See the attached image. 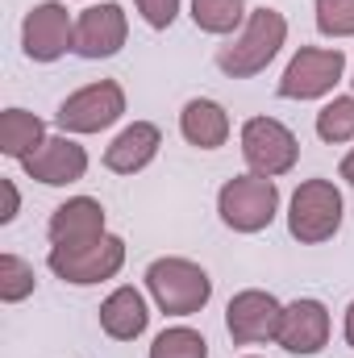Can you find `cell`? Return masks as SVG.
<instances>
[{
    "label": "cell",
    "instance_id": "11",
    "mask_svg": "<svg viewBox=\"0 0 354 358\" xmlns=\"http://www.w3.org/2000/svg\"><path fill=\"white\" fill-rule=\"evenodd\" d=\"M129 38V21L121 4H92L76 21V55L80 59H113Z\"/></svg>",
    "mask_w": 354,
    "mask_h": 358
},
{
    "label": "cell",
    "instance_id": "6",
    "mask_svg": "<svg viewBox=\"0 0 354 358\" xmlns=\"http://www.w3.org/2000/svg\"><path fill=\"white\" fill-rule=\"evenodd\" d=\"M242 159H246L250 176H263V179L288 176L296 167V159H300V142L283 121L250 117L242 125Z\"/></svg>",
    "mask_w": 354,
    "mask_h": 358
},
{
    "label": "cell",
    "instance_id": "25",
    "mask_svg": "<svg viewBox=\"0 0 354 358\" xmlns=\"http://www.w3.org/2000/svg\"><path fill=\"white\" fill-rule=\"evenodd\" d=\"M0 187H4V213H0V225H8V221L17 217V208H21V196H17V183H13V179H4Z\"/></svg>",
    "mask_w": 354,
    "mask_h": 358
},
{
    "label": "cell",
    "instance_id": "23",
    "mask_svg": "<svg viewBox=\"0 0 354 358\" xmlns=\"http://www.w3.org/2000/svg\"><path fill=\"white\" fill-rule=\"evenodd\" d=\"M313 13L325 38H354V0H313Z\"/></svg>",
    "mask_w": 354,
    "mask_h": 358
},
{
    "label": "cell",
    "instance_id": "18",
    "mask_svg": "<svg viewBox=\"0 0 354 358\" xmlns=\"http://www.w3.org/2000/svg\"><path fill=\"white\" fill-rule=\"evenodd\" d=\"M42 142H46L42 117H34V113H25V108H4V113H0V155H4V159L25 163Z\"/></svg>",
    "mask_w": 354,
    "mask_h": 358
},
{
    "label": "cell",
    "instance_id": "9",
    "mask_svg": "<svg viewBox=\"0 0 354 358\" xmlns=\"http://www.w3.org/2000/svg\"><path fill=\"white\" fill-rule=\"evenodd\" d=\"M21 46L34 63H55L76 46V21L67 13V4L59 0H42L25 13L21 21Z\"/></svg>",
    "mask_w": 354,
    "mask_h": 358
},
{
    "label": "cell",
    "instance_id": "29",
    "mask_svg": "<svg viewBox=\"0 0 354 358\" xmlns=\"http://www.w3.org/2000/svg\"><path fill=\"white\" fill-rule=\"evenodd\" d=\"M351 84H354V80H351Z\"/></svg>",
    "mask_w": 354,
    "mask_h": 358
},
{
    "label": "cell",
    "instance_id": "12",
    "mask_svg": "<svg viewBox=\"0 0 354 358\" xmlns=\"http://www.w3.org/2000/svg\"><path fill=\"white\" fill-rule=\"evenodd\" d=\"M275 342L288 355H317V350H325V342H330V313H325V304L321 300H292V304H283Z\"/></svg>",
    "mask_w": 354,
    "mask_h": 358
},
{
    "label": "cell",
    "instance_id": "28",
    "mask_svg": "<svg viewBox=\"0 0 354 358\" xmlns=\"http://www.w3.org/2000/svg\"><path fill=\"white\" fill-rule=\"evenodd\" d=\"M246 358H255V355H246Z\"/></svg>",
    "mask_w": 354,
    "mask_h": 358
},
{
    "label": "cell",
    "instance_id": "21",
    "mask_svg": "<svg viewBox=\"0 0 354 358\" xmlns=\"http://www.w3.org/2000/svg\"><path fill=\"white\" fill-rule=\"evenodd\" d=\"M317 138L321 142H351L354 138V96H334L317 113Z\"/></svg>",
    "mask_w": 354,
    "mask_h": 358
},
{
    "label": "cell",
    "instance_id": "14",
    "mask_svg": "<svg viewBox=\"0 0 354 358\" xmlns=\"http://www.w3.org/2000/svg\"><path fill=\"white\" fill-rule=\"evenodd\" d=\"M50 246H84V242H96L104 238V204L92 200V196H71L67 204H59L50 213Z\"/></svg>",
    "mask_w": 354,
    "mask_h": 358
},
{
    "label": "cell",
    "instance_id": "3",
    "mask_svg": "<svg viewBox=\"0 0 354 358\" xmlns=\"http://www.w3.org/2000/svg\"><path fill=\"white\" fill-rule=\"evenodd\" d=\"M342 229V192L330 179H304L288 204V234L304 246L330 242Z\"/></svg>",
    "mask_w": 354,
    "mask_h": 358
},
{
    "label": "cell",
    "instance_id": "8",
    "mask_svg": "<svg viewBox=\"0 0 354 358\" xmlns=\"http://www.w3.org/2000/svg\"><path fill=\"white\" fill-rule=\"evenodd\" d=\"M121 113H125V88H121L117 80H96L88 88L71 92V96L59 104L55 121H59L67 134H100V129H108L113 121H121Z\"/></svg>",
    "mask_w": 354,
    "mask_h": 358
},
{
    "label": "cell",
    "instance_id": "24",
    "mask_svg": "<svg viewBox=\"0 0 354 358\" xmlns=\"http://www.w3.org/2000/svg\"><path fill=\"white\" fill-rule=\"evenodd\" d=\"M134 4H138V13L150 29H167L179 17V0H134Z\"/></svg>",
    "mask_w": 354,
    "mask_h": 358
},
{
    "label": "cell",
    "instance_id": "26",
    "mask_svg": "<svg viewBox=\"0 0 354 358\" xmlns=\"http://www.w3.org/2000/svg\"><path fill=\"white\" fill-rule=\"evenodd\" d=\"M338 176L346 179V183H354V146H351V155L342 159V167H338Z\"/></svg>",
    "mask_w": 354,
    "mask_h": 358
},
{
    "label": "cell",
    "instance_id": "17",
    "mask_svg": "<svg viewBox=\"0 0 354 358\" xmlns=\"http://www.w3.org/2000/svg\"><path fill=\"white\" fill-rule=\"evenodd\" d=\"M179 134H183V142H192V146H200V150H217V146H225V138H229V113H225L217 100L196 96V100H187L183 113H179Z\"/></svg>",
    "mask_w": 354,
    "mask_h": 358
},
{
    "label": "cell",
    "instance_id": "15",
    "mask_svg": "<svg viewBox=\"0 0 354 358\" xmlns=\"http://www.w3.org/2000/svg\"><path fill=\"white\" fill-rule=\"evenodd\" d=\"M159 146H163L159 125H150V121H134V125H125V129L113 138V146L104 150V167L117 171V176H134V171H142V167L155 163Z\"/></svg>",
    "mask_w": 354,
    "mask_h": 358
},
{
    "label": "cell",
    "instance_id": "10",
    "mask_svg": "<svg viewBox=\"0 0 354 358\" xmlns=\"http://www.w3.org/2000/svg\"><path fill=\"white\" fill-rule=\"evenodd\" d=\"M279 317H283V304L271 296V292H259V287H246L229 300L225 308V329L234 342L250 346V342H275L279 334Z\"/></svg>",
    "mask_w": 354,
    "mask_h": 358
},
{
    "label": "cell",
    "instance_id": "22",
    "mask_svg": "<svg viewBox=\"0 0 354 358\" xmlns=\"http://www.w3.org/2000/svg\"><path fill=\"white\" fill-rule=\"evenodd\" d=\"M34 267L17 255H0V300L4 304H21L25 296H34Z\"/></svg>",
    "mask_w": 354,
    "mask_h": 358
},
{
    "label": "cell",
    "instance_id": "1",
    "mask_svg": "<svg viewBox=\"0 0 354 358\" xmlns=\"http://www.w3.org/2000/svg\"><path fill=\"white\" fill-rule=\"evenodd\" d=\"M288 42V17L279 8H255L246 17V25L217 50V67L229 80H250L267 71V63L279 55V46Z\"/></svg>",
    "mask_w": 354,
    "mask_h": 358
},
{
    "label": "cell",
    "instance_id": "13",
    "mask_svg": "<svg viewBox=\"0 0 354 358\" xmlns=\"http://www.w3.org/2000/svg\"><path fill=\"white\" fill-rule=\"evenodd\" d=\"M21 167L29 179H38L46 187H67V183L88 176V150L63 134V138H46Z\"/></svg>",
    "mask_w": 354,
    "mask_h": 358
},
{
    "label": "cell",
    "instance_id": "4",
    "mask_svg": "<svg viewBox=\"0 0 354 358\" xmlns=\"http://www.w3.org/2000/svg\"><path fill=\"white\" fill-rule=\"evenodd\" d=\"M217 213L234 234H259L279 213V187H275V179L263 176H238L229 183H221Z\"/></svg>",
    "mask_w": 354,
    "mask_h": 358
},
{
    "label": "cell",
    "instance_id": "2",
    "mask_svg": "<svg viewBox=\"0 0 354 358\" xmlns=\"http://www.w3.org/2000/svg\"><path fill=\"white\" fill-rule=\"evenodd\" d=\"M146 292L155 296V304L167 317H192L208 304L213 279L192 259H155L146 267Z\"/></svg>",
    "mask_w": 354,
    "mask_h": 358
},
{
    "label": "cell",
    "instance_id": "5",
    "mask_svg": "<svg viewBox=\"0 0 354 358\" xmlns=\"http://www.w3.org/2000/svg\"><path fill=\"white\" fill-rule=\"evenodd\" d=\"M46 263H50V271H55L63 283L92 287V283L113 279L117 271L125 267V242H121L117 234H104V238L84 242V246H50Z\"/></svg>",
    "mask_w": 354,
    "mask_h": 358
},
{
    "label": "cell",
    "instance_id": "16",
    "mask_svg": "<svg viewBox=\"0 0 354 358\" xmlns=\"http://www.w3.org/2000/svg\"><path fill=\"white\" fill-rule=\"evenodd\" d=\"M146 321H150V308H146V296L138 287H117L108 292V300L100 304V329L113 338V342H134L146 334Z\"/></svg>",
    "mask_w": 354,
    "mask_h": 358
},
{
    "label": "cell",
    "instance_id": "7",
    "mask_svg": "<svg viewBox=\"0 0 354 358\" xmlns=\"http://www.w3.org/2000/svg\"><path fill=\"white\" fill-rule=\"evenodd\" d=\"M346 76V55L334 46H300L292 55V63L279 76V96L283 100H317L330 96L334 84H342Z\"/></svg>",
    "mask_w": 354,
    "mask_h": 358
},
{
    "label": "cell",
    "instance_id": "20",
    "mask_svg": "<svg viewBox=\"0 0 354 358\" xmlns=\"http://www.w3.org/2000/svg\"><path fill=\"white\" fill-rule=\"evenodd\" d=\"M150 358H208V342L187 325H171L150 342Z\"/></svg>",
    "mask_w": 354,
    "mask_h": 358
},
{
    "label": "cell",
    "instance_id": "27",
    "mask_svg": "<svg viewBox=\"0 0 354 358\" xmlns=\"http://www.w3.org/2000/svg\"><path fill=\"white\" fill-rule=\"evenodd\" d=\"M342 334H346V346H354V300H351V308H346V325H342Z\"/></svg>",
    "mask_w": 354,
    "mask_h": 358
},
{
    "label": "cell",
    "instance_id": "19",
    "mask_svg": "<svg viewBox=\"0 0 354 358\" xmlns=\"http://www.w3.org/2000/svg\"><path fill=\"white\" fill-rule=\"evenodd\" d=\"M246 0H192V21L204 34H234L246 25Z\"/></svg>",
    "mask_w": 354,
    "mask_h": 358
}]
</instances>
